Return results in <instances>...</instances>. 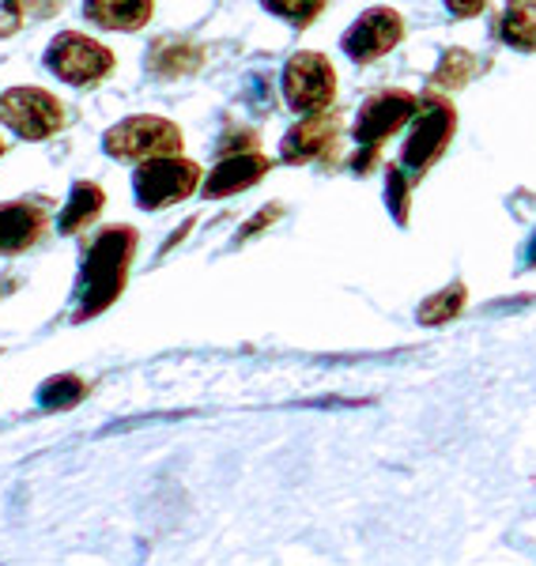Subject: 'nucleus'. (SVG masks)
Instances as JSON below:
<instances>
[{"mask_svg":"<svg viewBox=\"0 0 536 566\" xmlns=\"http://www.w3.org/2000/svg\"><path fill=\"white\" fill-rule=\"evenodd\" d=\"M269 175V159L265 155H253V151H239L231 155L227 163L208 175L204 181V193L208 197H227V193H239V189H250L253 181H261Z\"/></svg>","mask_w":536,"mask_h":566,"instance_id":"11","label":"nucleus"},{"mask_svg":"<svg viewBox=\"0 0 536 566\" xmlns=\"http://www.w3.org/2000/svg\"><path fill=\"white\" fill-rule=\"evenodd\" d=\"M461 306H465V287H461V283H453V287L427 298V303L420 306V322L423 325H446L450 317L461 314Z\"/></svg>","mask_w":536,"mask_h":566,"instance_id":"18","label":"nucleus"},{"mask_svg":"<svg viewBox=\"0 0 536 566\" xmlns=\"http://www.w3.org/2000/svg\"><path fill=\"white\" fill-rule=\"evenodd\" d=\"M420 109V98L408 95V91H381V95L367 98L359 109V122H356V140L362 144V159L356 155V170H367L370 159H375L378 144L386 140L389 133H397L408 117Z\"/></svg>","mask_w":536,"mask_h":566,"instance_id":"3","label":"nucleus"},{"mask_svg":"<svg viewBox=\"0 0 536 566\" xmlns=\"http://www.w3.org/2000/svg\"><path fill=\"white\" fill-rule=\"evenodd\" d=\"M401 34H404L401 15L389 12V8H370V12H362L356 27L344 34V53H348L351 61H378L381 53H389L401 42Z\"/></svg>","mask_w":536,"mask_h":566,"instance_id":"9","label":"nucleus"},{"mask_svg":"<svg viewBox=\"0 0 536 566\" xmlns=\"http://www.w3.org/2000/svg\"><path fill=\"white\" fill-rule=\"evenodd\" d=\"M533 261H536V245H533Z\"/></svg>","mask_w":536,"mask_h":566,"instance_id":"24","label":"nucleus"},{"mask_svg":"<svg viewBox=\"0 0 536 566\" xmlns=\"http://www.w3.org/2000/svg\"><path fill=\"white\" fill-rule=\"evenodd\" d=\"M336 76L322 53H298L284 72V95L295 114H317L333 103Z\"/></svg>","mask_w":536,"mask_h":566,"instance_id":"7","label":"nucleus"},{"mask_svg":"<svg viewBox=\"0 0 536 566\" xmlns=\"http://www.w3.org/2000/svg\"><path fill=\"white\" fill-rule=\"evenodd\" d=\"M0 122L20 133L23 140H45L61 129L65 109L42 87H12L0 95Z\"/></svg>","mask_w":536,"mask_h":566,"instance_id":"4","label":"nucleus"},{"mask_svg":"<svg viewBox=\"0 0 536 566\" xmlns=\"http://www.w3.org/2000/svg\"><path fill=\"white\" fill-rule=\"evenodd\" d=\"M23 23V0H0V39L15 34Z\"/></svg>","mask_w":536,"mask_h":566,"instance_id":"21","label":"nucleus"},{"mask_svg":"<svg viewBox=\"0 0 536 566\" xmlns=\"http://www.w3.org/2000/svg\"><path fill=\"white\" fill-rule=\"evenodd\" d=\"M98 208H103V189H98L95 181H80L69 197L65 216H61V231L69 234V231H76V227H84L87 219L98 216Z\"/></svg>","mask_w":536,"mask_h":566,"instance_id":"16","label":"nucleus"},{"mask_svg":"<svg viewBox=\"0 0 536 566\" xmlns=\"http://www.w3.org/2000/svg\"><path fill=\"white\" fill-rule=\"evenodd\" d=\"M181 148V133L167 117H129L106 133V151L117 159H151Z\"/></svg>","mask_w":536,"mask_h":566,"instance_id":"6","label":"nucleus"},{"mask_svg":"<svg viewBox=\"0 0 536 566\" xmlns=\"http://www.w3.org/2000/svg\"><path fill=\"white\" fill-rule=\"evenodd\" d=\"M503 39L517 50H536V0H511L506 4Z\"/></svg>","mask_w":536,"mask_h":566,"instance_id":"15","label":"nucleus"},{"mask_svg":"<svg viewBox=\"0 0 536 566\" xmlns=\"http://www.w3.org/2000/svg\"><path fill=\"white\" fill-rule=\"evenodd\" d=\"M84 12L106 31H136L151 20V0H84Z\"/></svg>","mask_w":536,"mask_h":566,"instance_id":"13","label":"nucleus"},{"mask_svg":"<svg viewBox=\"0 0 536 566\" xmlns=\"http://www.w3.org/2000/svg\"><path fill=\"white\" fill-rule=\"evenodd\" d=\"M265 8L269 12H276V15H284V20L291 23H311L317 12L325 8V0H265Z\"/></svg>","mask_w":536,"mask_h":566,"instance_id":"20","label":"nucleus"},{"mask_svg":"<svg viewBox=\"0 0 536 566\" xmlns=\"http://www.w3.org/2000/svg\"><path fill=\"white\" fill-rule=\"evenodd\" d=\"M136 250L133 227H111L95 239L84 264V287H80V310L76 317H95L122 295L125 276H129V261Z\"/></svg>","mask_w":536,"mask_h":566,"instance_id":"1","label":"nucleus"},{"mask_svg":"<svg viewBox=\"0 0 536 566\" xmlns=\"http://www.w3.org/2000/svg\"><path fill=\"white\" fill-rule=\"evenodd\" d=\"M45 65H50L53 76L65 80V84H98L114 69V53L106 45H98L95 39H87V34L69 31L50 45Z\"/></svg>","mask_w":536,"mask_h":566,"instance_id":"5","label":"nucleus"},{"mask_svg":"<svg viewBox=\"0 0 536 566\" xmlns=\"http://www.w3.org/2000/svg\"><path fill=\"white\" fill-rule=\"evenodd\" d=\"M333 136H336V117H329V114L306 117V122H298L295 129L284 136V163L317 159V155L333 144Z\"/></svg>","mask_w":536,"mask_h":566,"instance_id":"12","label":"nucleus"},{"mask_svg":"<svg viewBox=\"0 0 536 566\" xmlns=\"http://www.w3.org/2000/svg\"><path fill=\"white\" fill-rule=\"evenodd\" d=\"M197 181H201L197 163L178 159V151H170V155H151V159H144L133 186L144 208H167V205H175V200H186L193 193Z\"/></svg>","mask_w":536,"mask_h":566,"instance_id":"2","label":"nucleus"},{"mask_svg":"<svg viewBox=\"0 0 536 566\" xmlns=\"http://www.w3.org/2000/svg\"><path fill=\"white\" fill-rule=\"evenodd\" d=\"M450 136H453V109L442 103V98H427L420 106L416 133L408 136V144H404V167L427 170L450 144Z\"/></svg>","mask_w":536,"mask_h":566,"instance_id":"8","label":"nucleus"},{"mask_svg":"<svg viewBox=\"0 0 536 566\" xmlns=\"http://www.w3.org/2000/svg\"><path fill=\"white\" fill-rule=\"evenodd\" d=\"M87 397V386L80 378H72V374H61V378H50L42 386V408H50V412H65V408L80 405V400Z\"/></svg>","mask_w":536,"mask_h":566,"instance_id":"17","label":"nucleus"},{"mask_svg":"<svg viewBox=\"0 0 536 566\" xmlns=\"http://www.w3.org/2000/svg\"><path fill=\"white\" fill-rule=\"evenodd\" d=\"M476 72V61H472V53L465 50H450L446 57H442V65L434 69V76H431V87H439V91H446V87H461L465 80Z\"/></svg>","mask_w":536,"mask_h":566,"instance_id":"19","label":"nucleus"},{"mask_svg":"<svg viewBox=\"0 0 536 566\" xmlns=\"http://www.w3.org/2000/svg\"><path fill=\"white\" fill-rule=\"evenodd\" d=\"M484 4H487V0H446V8L453 15H476Z\"/></svg>","mask_w":536,"mask_h":566,"instance_id":"23","label":"nucleus"},{"mask_svg":"<svg viewBox=\"0 0 536 566\" xmlns=\"http://www.w3.org/2000/svg\"><path fill=\"white\" fill-rule=\"evenodd\" d=\"M0 151H4V144H0Z\"/></svg>","mask_w":536,"mask_h":566,"instance_id":"25","label":"nucleus"},{"mask_svg":"<svg viewBox=\"0 0 536 566\" xmlns=\"http://www.w3.org/2000/svg\"><path fill=\"white\" fill-rule=\"evenodd\" d=\"M389 197H393V212L397 219L404 223V216H408V189H404V178H401V170H389Z\"/></svg>","mask_w":536,"mask_h":566,"instance_id":"22","label":"nucleus"},{"mask_svg":"<svg viewBox=\"0 0 536 566\" xmlns=\"http://www.w3.org/2000/svg\"><path fill=\"white\" fill-rule=\"evenodd\" d=\"M204 53L197 50V45L189 42H178V39H162L156 42V50H151V72L162 80H178V76H189L193 69H201Z\"/></svg>","mask_w":536,"mask_h":566,"instance_id":"14","label":"nucleus"},{"mask_svg":"<svg viewBox=\"0 0 536 566\" xmlns=\"http://www.w3.org/2000/svg\"><path fill=\"white\" fill-rule=\"evenodd\" d=\"M45 234V212L39 205H27V200H15V205L0 208V253H23L31 250Z\"/></svg>","mask_w":536,"mask_h":566,"instance_id":"10","label":"nucleus"}]
</instances>
